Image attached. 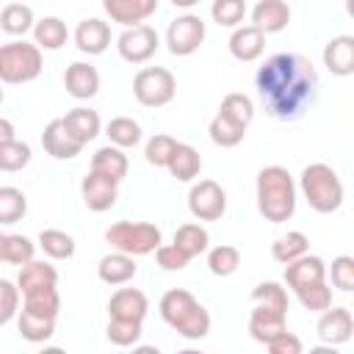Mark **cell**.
I'll return each mask as SVG.
<instances>
[{
	"mask_svg": "<svg viewBox=\"0 0 354 354\" xmlns=\"http://www.w3.org/2000/svg\"><path fill=\"white\" fill-rule=\"evenodd\" d=\"M254 86L266 113L277 122H296L307 113L318 94V72L301 53H277L254 75Z\"/></svg>",
	"mask_w": 354,
	"mask_h": 354,
	"instance_id": "6da1fadb",
	"label": "cell"
},
{
	"mask_svg": "<svg viewBox=\"0 0 354 354\" xmlns=\"http://www.w3.org/2000/svg\"><path fill=\"white\" fill-rule=\"evenodd\" d=\"M257 210L271 224H282L296 213V183L285 166L257 171Z\"/></svg>",
	"mask_w": 354,
	"mask_h": 354,
	"instance_id": "7a4b0ae2",
	"label": "cell"
},
{
	"mask_svg": "<svg viewBox=\"0 0 354 354\" xmlns=\"http://www.w3.org/2000/svg\"><path fill=\"white\" fill-rule=\"evenodd\" d=\"M160 318L185 340H202L210 332V315L199 299L185 288H171L158 301Z\"/></svg>",
	"mask_w": 354,
	"mask_h": 354,
	"instance_id": "3957f363",
	"label": "cell"
},
{
	"mask_svg": "<svg viewBox=\"0 0 354 354\" xmlns=\"http://www.w3.org/2000/svg\"><path fill=\"white\" fill-rule=\"evenodd\" d=\"M299 188H301L307 205L315 213H335L343 205V196H346L337 171L332 166H326V163L304 166L301 177H299Z\"/></svg>",
	"mask_w": 354,
	"mask_h": 354,
	"instance_id": "277c9868",
	"label": "cell"
},
{
	"mask_svg": "<svg viewBox=\"0 0 354 354\" xmlns=\"http://www.w3.org/2000/svg\"><path fill=\"white\" fill-rule=\"evenodd\" d=\"M41 66L44 58L36 44L25 39L0 44V83H11V86L30 83L41 75Z\"/></svg>",
	"mask_w": 354,
	"mask_h": 354,
	"instance_id": "5b68a950",
	"label": "cell"
},
{
	"mask_svg": "<svg viewBox=\"0 0 354 354\" xmlns=\"http://www.w3.org/2000/svg\"><path fill=\"white\" fill-rule=\"evenodd\" d=\"M160 227L149 224V221H116L105 230V241L116 249V252H124V254H133V257H141V254H149L160 246Z\"/></svg>",
	"mask_w": 354,
	"mask_h": 354,
	"instance_id": "8992f818",
	"label": "cell"
},
{
	"mask_svg": "<svg viewBox=\"0 0 354 354\" xmlns=\"http://www.w3.org/2000/svg\"><path fill=\"white\" fill-rule=\"evenodd\" d=\"M174 94H177V80L163 66H144L133 77V97L144 108H163L174 100Z\"/></svg>",
	"mask_w": 354,
	"mask_h": 354,
	"instance_id": "52a82bcc",
	"label": "cell"
},
{
	"mask_svg": "<svg viewBox=\"0 0 354 354\" xmlns=\"http://www.w3.org/2000/svg\"><path fill=\"white\" fill-rule=\"evenodd\" d=\"M205 19L199 14H180L166 28V47L171 55H194L205 41Z\"/></svg>",
	"mask_w": 354,
	"mask_h": 354,
	"instance_id": "ba28073f",
	"label": "cell"
},
{
	"mask_svg": "<svg viewBox=\"0 0 354 354\" xmlns=\"http://www.w3.org/2000/svg\"><path fill=\"white\" fill-rule=\"evenodd\" d=\"M160 47V39H158V30L152 25H133V28H124V33L116 39V50L122 55V61L127 64H147Z\"/></svg>",
	"mask_w": 354,
	"mask_h": 354,
	"instance_id": "9c48e42d",
	"label": "cell"
},
{
	"mask_svg": "<svg viewBox=\"0 0 354 354\" xmlns=\"http://www.w3.org/2000/svg\"><path fill=\"white\" fill-rule=\"evenodd\" d=\"M188 210L199 221H218L227 210V194L216 180H199L188 191Z\"/></svg>",
	"mask_w": 354,
	"mask_h": 354,
	"instance_id": "30bf717a",
	"label": "cell"
},
{
	"mask_svg": "<svg viewBox=\"0 0 354 354\" xmlns=\"http://www.w3.org/2000/svg\"><path fill=\"white\" fill-rule=\"evenodd\" d=\"M80 196L86 202L88 210L94 213H105L116 205V196H119V183L97 174V171H88L80 183Z\"/></svg>",
	"mask_w": 354,
	"mask_h": 354,
	"instance_id": "8fae6325",
	"label": "cell"
},
{
	"mask_svg": "<svg viewBox=\"0 0 354 354\" xmlns=\"http://www.w3.org/2000/svg\"><path fill=\"white\" fill-rule=\"evenodd\" d=\"M315 329H318L321 343H326V346H340V343H346V340L351 337V332H354L351 310H348V307H332V304H329V307L321 313Z\"/></svg>",
	"mask_w": 354,
	"mask_h": 354,
	"instance_id": "7c38bea8",
	"label": "cell"
},
{
	"mask_svg": "<svg viewBox=\"0 0 354 354\" xmlns=\"http://www.w3.org/2000/svg\"><path fill=\"white\" fill-rule=\"evenodd\" d=\"M102 8L113 22L133 28L147 22L158 11V0H102Z\"/></svg>",
	"mask_w": 354,
	"mask_h": 354,
	"instance_id": "4fadbf2b",
	"label": "cell"
},
{
	"mask_svg": "<svg viewBox=\"0 0 354 354\" xmlns=\"http://www.w3.org/2000/svg\"><path fill=\"white\" fill-rule=\"evenodd\" d=\"M266 50V33L257 30L254 25H238L230 36V53L241 64H252L263 55Z\"/></svg>",
	"mask_w": 354,
	"mask_h": 354,
	"instance_id": "5bb4252c",
	"label": "cell"
},
{
	"mask_svg": "<svg viewBox=\"0 0 354 354\" xmlns=\"http://www.w3.org/2000/svg\"><path fill=\"white\" fill-rule=\"evenodd\" d=\"M64 86L75 100H91L100 91V72L88 61H75L64 72Z\"/></svg>",
	"mask_w": 354,
	"mask_h": 354,
	"instance_id": "9a60e30c",
	"label": "cell"
},
{
	"mask_svg": "<svg viewBox=\"0 0 354 354\" xmlns=\"http://www.w3.org/2000/svg\"><path fill=\"white\" fill-rule=\"evenodd\" d=\"M61 124H64V130H66L77 144H83V147H86L88 141H94V138L100 136V130H102L100 113L91 111V108H83V105L66 111V116H61Z\"/></svg>",
	"mask_w": 354,
	"mask_h": 354,
	"instance_id": "2e32d148",
	"label": "cell"
},
{
	"mask_svg": "<svg viewBox=\"0 0 354 354\" xmlns=\"http://www.w3.org/2000/svg\"><path fill=\"white\" fill-rule=\"evenodd\" d=\"M321 279H326V266H324V260L318 254H307L304 252L301 257L285 263V285L290 290L304 288L310 282H321Z\"/></svg>",
	"mask_w": 354,
	"mask_h": 354,
	"instance_id": "e0dca14e",
	"label": "cell"
},
{
	"mask_svg": "<svg viewBox=\"0 0 354 354\" xmlns=\"http://www.w3.org/2000/svg\"><path fill=\"white\" fill-rule=\"evenodd\" d=\"M288 313L282 310H274V307H266V304H254L252 315H249V335L257 340V343H268L274 335L285 332L288 329Z\"/></svg>",
	"mask_w": 354,
	"mask_h": 354,
	"instance_id": "ac0fdd59",
	"label": "cell"
},
{
	"mask_svg": "<svg viewBox=\"0 0 354 354\" xmlns=\"http://www.w3.org/2000/svg\"><path fill=\"white\" fill-rule=\"evenodd\" d=\"M111 44V28L108 22L97 19V17H88L83 19L77 28H75V47L86 55H100L105 53Z\"/></svg>",
	"mask_w": 354,
	"mask_h": 354,
	"instance_id": "d6986e66",
	"label": "cell"
},
{
	"mask_svg": "<svg viewBox=\"0 0 354 354\" xmlns=\"http://www.w3.org/2000/svg\"><path fill=\"white\" fill-rule=\"evenodd\" d=\"M147 310H149V301L138 288H119L108 301L111 318H124V321H141L144 324Z\"/></svg>",
	"mask_w": 354,
	"mask_h": 354,
	"instance_id": "ffe728a7",
	"label": "cell"
},
{
	"mask_svg": "<svg viewBox=\"0 0 354 354\" xmlns=\"http://www.w3.org/2000/svg\"><path fill=\"white\" fill-rule=\"evenodd\" d=\"M324 66L337 77H348L354 72V36L343 33L329 39L324 47Z\"/></svg>",
	"mask_w": 354,
	"mask_h": 354,
	"instance_id": "44dd1931",
	"label": "cell"
},
{
	"mask_svg": "<svg viewBox=\"0 0 354 354\" xmlns=\"http://www.w3.org/2000/svg\"><path fill=\"white\" fill-rule=\"evenodd\" d=\"M288 22H290V8L285 0H257V6L252 8V25L266 36L285 30Z\"/></svg>",
	"mask_w": 354,
	"mask_h": 354,
	"instance_id": "7402d4cb",
	"label": "cell"
},
{
	"mask_svg": "<svg viewBox=\"0 0 354 354\" xmlns=\"http://www.w3.org/2000/svg\"><path fill=\"white\" fill-rule=\"evenodd\" d=\"M41 147H44V152L53 155L55 160H72V158H77V155L83 152V144H77V141L64 130L61 119H53V122L44 127V133H41Z\"/></svg>",
	"mask_w": 354,
	"mask_h": 354,
	"instance_id": "603a6c76",
	"label": "cell"
},
{
	"mask_svg": "<svg viewBox=\"0 0 354 354\" xmlns=\"http://www.w3.org/2000/svg\"><path fill=\"white\" fill-rule=\"evenodd\" d=\"M136 271H138V266H136L133 254H124V252H116V249L111 254H105L97 266V277L105 285H124L136 277Z\"/></svg>",
	"mask_w": 354,
	"mask_h": 354,
	"instance_id": "cb8c5ba5",
	"label": "cell"
},
{
	"mask_svg": "<svg viewBox=\"0 0 354 354\" xmlns=\"http://www.w3.org/2000/svg\"><path fill=\"white\" fill-rule=\"evenodd\" d=\"M166 169H169V174H171L174 180L191 183V180L202 171V158H199V152H196L191 144H180V141H177L174 149H171V155H169Z\"/></svg>",
	"mask_w": 354,
	"mask_h": 354,
	"instance_id": "d4e9b609",
	"label": "cell"
},
{
	"mask_svg": "<svg viewBox=\"0 0 354 354\" xmlns=\"http://www.w3.org/2000/svg\"><path fill=\"white\" fill-rule=\"evenodd\" d=\"M91 171L113 180V183H122L124 174H127V155L124 149L108 144V147H100L94 155H91Z\"/></svg>",
	"mask_w": 354,
	"mask_h": 354,
	"instance_id": "484cf974",
	"label": "cell"
},
{
	"mask_svg": "<svg viewBox=\"0 0 354 354\" xmlns=\"http://www.w3.org/2000/svg\"><path fill=\"white\" fill-rule=\"evenodd\" d=\"M44 285H58L55 266H50L47 260H28L25 266H19V274H17L19 293H28V290L44 288Z\"/></svg>",
	"mask_w": 354,
	"mask_h": 354,
	"instance_id": "4316f807",
	"label": "cell"
},
{
	"mask_svg": "<svg viewBox=\"0 0 354 354\" xmlns=\"http://www.w3.org/2000/svg\"><path fill=\"white\" fill-rule=\"evenodd\" d=\"M33 44L39 50H61L69 39V30H66V22L61 17H44V19H36L33 22Z\"/></svg>",
	"mask_w": 354,
	"mask_h": 354,
	"instance_id": "83f0119b",
	"label": "cell"
},
{
	"mask_svg": "<svg viewBox=\"0 0 354 354\" xmlns=\"http://www.w3.org/2000/svg\"><path fill=\"white\" fill-rule=\"evenodd\" d=\"M188 260L199 257L202 252H207V243H210V235L202 224L196 221H188V224H180L177 232H174V241H171Z\"/></svg>",
	"mask_w": 354,
	"mask_h": 354,
	"instance_id": "f1b7e54d",
	"label": "cell"
},
{
	"mask_svg": "<svg viewBox=\"0 0 354 354\" xmlns=\"http://www.w3.org/2000/svg\"><path fill=\"white\" fill-rule=\"evenodd\" d=\"M22 310L33 313V315H44V318H58L61 313V296L55 290V285H44V288H33L28 293H22Z\"/></svg>",
	"mask_w": 354,
	"mask_h": 354,
	"instance_id": "f546056e",
	"label": "cell"
},
{
	"mask_svg": "<svg viewBox=\"0 0 354 354\" xmlns=\"http://www.w3.org/2000/svg\"><path fill=\"white\" fill-rule=\"evenodd\" d=\"M105 136H108V141L113 144V147H119V149H130V147H136V144H141V124L136 122V119H130V116H113L108 124H105Z\"/></svg>",
	"mask_w": 354,
	"mask_h": 354,
	"instance_id": "4dcf8cb0",
	"label": "cell"
},
{
	"mask_svg": "<svg viewBox=\"0 0 354 354\" xmlns=\"http://www.w3.org/2000/svg\"><path fill=\"white\" fill-rule=\"evenodd\" d=\"M33 22H36L33 8L25 3H8L0 11V28L8 36H25L28 30H33Z\"/></svg>",
	"mask_w": 354,
	"mask_h": 354,
	"instance_id": "1f68e13d",
	"label": "cell"
},
{
	"mask_svg": "<svg viewBox=\"0 0 354 354\" xmlns=\"http://www.w3.org/2000/svg\"><path fill=\"white\" fill-rule=\"evenodd\" d=\"M17 329L28 343H44L53 337L55 332V318H44V315H33L28 310H19L17 318Z\"/></svg>",
	"mask_w": 354,
	"mask_h": 354,
	"instance_id": "d6a6232c",
	"label": "cell"
},
{
	"mask_svg": "<svg viewBox=\"0 0 354 354\" xmlns=\"http://www.w3.org/2000/svg\"><path fill=\"white\" fill-rule=\"evenodd\" d=\"M207 133H210V141H213L216 147L230 149V147H238V144L243 141L246 127H243V124H238V122H232V119H227L224 113H216V116L210 119Z\"/></svg>",
	"mask_w": 354,
	"mask_h": 354,
	"instance_id": "836d02e7",
	"label": "cell"
},
{
	"mask_svg": "<svg viewBox=\"0 0 354 354\" xmlns=\"http://www.w3.org/2000/svg\"><path fill=\"white\" fill-rule=\"evenodd\" d=\"M307 246H310V241H307V235L304 232H299V230H290V232H285V235H279L274 243H271V257L277 260V263H290V260H296V257H301L304 252H307Z\"/></svg>",
	"mask_w": 354,
	"mask_h": 354,
	"instance_id": "e575fe53",
	"label": "cell"
},
{
	"mask_svg": "<svg viewBox=\"0 0 354 354\" xmlns=\"http://www.w3.org/2000/svg\"><path fill=\"white\" fill-rule=\"evenodd\" d=\"M39 246L53 260H69L75 254V238L64 230H41L39 232Z\"/></svg>",
	"mask_w": 354,
	"mask_h": 354,
	"instance_id": "d590c367",
	"label": "cell"
},
{
	"mask_svg": "<svg viewBox=\"0 0 354 354\" xmlns=\"http://www.w3.org/2000/svg\"><path fill=\"white\" fill-rule=\"evenodd\" d=\"M238 266H241V252L230 243H218L207 252V268L213 277H230L238 271Z\"/></svg>",
	"mask_w": 354,
	"mask_h": 354,
	"instance_id": "8d00e7d4",
	"label": "cell"
},
{
	"mask_svg": "<svg viewBox=\"0 0 354 354\" xmlns=\"http://www.w3.org/2000/svg\"><path fill=\"white\" fill-rule=\"evenodd\" d=\"M28 213V199L14 185H0V224H17Z\"/></svg>",
	"mask_w": 354,
	"mask_h": 354,
	"instance_id": "74e56055",
	"label": "cell"
},
{
	"mask_svg": "<svg viewBox=\"0 0 354 354\" xmlns=\"http://www.w3.org/2000/svg\"><path fill=\"white\" fill-rule=\"evenodd\" d=\"M293 293H296V299L301 301V307L310 310V313H324V310L332 304V288L326 285V279L310 282V285H304V288H296Z\"/></svg>",
	"mask_w": 354,
	"mask_h": 354,
	"instance_id": "f35d334b",
	"label": "cell"
},
{
	"mask_svg": "<svg viewBox=\"0 0 354 354\" xmlns=\"http://www.w3.org/2000/svg\"><path fill=\"white\" fill-rule=\"evenodd\" d=\"M218 113H224L227 119H232V122L249 127V122H252V116H254V105H252V100H249L246 94H241V91H230V94L221 100Z\"/></svg>",
	"mask_w": 354,
	"mask_h": 354,
	"instance_id": "ab89813d",
	"label": "cell"
},
{
	"mask_svg": "<svg viewBox=\"0 0 354 354\" xmlns=\"http://www.w3.org/2000/svg\"><path fill=\"white\" fill-rule=\"evenodd\" d=\"M210 17L221 28H238L246 17V0H213Z\"/></svg>",
	"mask_w": 354,
	"mask_h": 354,
	"instance_id": "60d3db41",
	"label": "cell"
},
{
	"mask_svg": "<svg viewBox=\"0 0 354 354\" xmlns=\"http://www.w3.org/2000/svg\"><path fill=\"white\" fill-rule=\"evenodd\" d=\"M105 337L113 343V346H136L138 337H141V321H124V318H111L108 326H105Z\"/></svg>",
	"mask_w": 354,
	"mask_h": 354,
	"instance_id": "b9f144b4",
	"label": "cell"
},
{
	"mask_svg": "<svg viewBox=\"0 0 354 354\" xmlns=\"http://www.w3.org/2000/svg\"><path fill=\"white\" fill-rule=\"evenodd\" d=\"M30 163V147L25 141L0 144V171H22Z\"/></svg>",
	"mask_w": 354,
	"mask_h": 354,
	"instance_id": "7bdbcfd3",
	"label": "cell"
},
{
	"mask_svg": "<svg viewBox=\"0 0 354 354\" xmlns=\"http://www.w3.org/2000/svg\"><path fill=\"white\" fill-rule=\"evenodd\" d=\"M174 144H177V138H171V136H166V133H155V136L147 141V147H144L147 163L155 166V169H166Z\"/></svg>",
	"mask_w": 354,
	"mask_h": 354,
	"instance_id": "ee69618b",
	"label": "cell"
},
{
	"mask_svg": "<svg viewBox=\"0 0 354 354\" xmlns=\"http://www.w3.org/2000/svg\"><path fill=\"white\" fill-rule=\"evenodd\" d=\"M36 254V243L25 235H6V246H3V260L11 266H25L28 260H33Z\"/></svg>",
	"mask_w": 354,
	"mask_h": 354,
	"instance_id": "f6af8a7d",
	"label": "cell"
},
{
	"mask_svg": "<svg viewBox=\"0 0 354 354\" xmlns=\"http://www.w3.org/2000/svg\"><path fill=\"white\" fill-rule=\"evenodd\" d=\"M252 301H254V304H266V307H274V310L288 313V290H285L279 282H260V285H254V290H252Z\"/></svg>",
	"mask_w": 354,
	"mask_h": 354,
	"instance_id": "bcb514c9",
	"label": "cell"
},
{
	"mask_svg": "<svg viewBox=\"0 0 354 354\" xmlns=\"http://www.w3.org/2000/svg\"><path fill=\"white\" fill-rule=\"evenodd\" d=\"M332 285L343 293L354 290V257L340 254V257L332 260Z\"/></svg>",
	"mask_w": 354,
	"mask_h": 354,
	"instance_id": "7dc6e473",
	"label": "cell"
},
{
	"mask_svg": "<svg viewBox=\"0 0 354 354\" xmlns=\"http://www.w3.org/2000/svg\"><path fill=\"white\" fill-rule=\"evenodd\" d=\"M19 313V288L8 279H0V326Z\"/></svg>",
	"mask_w": 354,
	"mask_h": 354,
	"instance_id": "c3c4849f",
	"label": "cell"
},
{
	"mask_svg": "<svg viewBox=\"0 0 354 354\" xmlns=\"http://www.w3.org/2000/svg\"><path fill=\"white\" fill-rule=\"evenodd\" d=\"M155 260L163 271H183L188 266V257L174 246V243H160L155 249Z\"/></svg>",
	"mask_w": 354,
	"mask_h": 354,
	"instance_id": "681fc988",
	"label": "cell"
},
{
	"mask_svg": "<svg viewBox=\"0 0 354 354\" xmlns=\"http://www.w3.org/2000/svg\"><path fill=\"white\" fill-rule=\"evenodd\" d=\"M266 348L271 351V354H301V340L293 335V332H279V335H274L268 343H266Z\"/></svg>",
	"mask_w": 354,
	"mask_h": 354,
	"instance_id": "f907efd6",
	"label": "cell"
},
{
	"mask_svg": "<svg viewBox=\"0 0 354 354\" xmlns=\"http://www.w3.org/2000/svg\"><path fill=\"white\" fill-rule=\"evenodd\" d=\"M14 138H17L14 124H11L8 119H3V116H0V144H8V141H14Z\"/></svg>",
	"mask_w": 354,
	"mask_h": 354,
	"instance_id": "816d5d0a",
	"label": "cell"
},
{
	"mask_svg": "<svg viewBox=\"0 0 354 354\" xmlns=\"http://www.w3.org/2000/svg\"><path fill=\"white\" fill-rule=\"evenodd\" d=\"M199 0H171V6H177V8H194Z\"/></svg>",
	"mask_w": 354,
	"mask_h": 354,
	"instance_id": "f5cc1de1",
	"label": "cell"
},
{
	"mask_svg": "<svg viewBox=\"0 0 354 354\" xmlns=\"http://www.w3.org/2000/svg\"><path fill=\"white\" fill-rule=\"evenodd\" d=\"M3 246H6V235L0 232V260H3Z\"/></svg>",
	"mask_w": 354,
	"mask_h": 354,
	"instance_id": "db71d44e",
	"label": "cell"
},
{
	"mask_svg": "<svg viewBox=\"0 0 354 354\" xmlns=\"http://www.w3.org/2000/svg\"><path fill=\"white\" fill-rule=\"evenodd\" d=\"M0 105H3V86H0Z\"/></svg>",
	"mask_w": 354,
	"mask_h": 354,
	"instance_id": "11a10c76",
	"label": "cell"
}]
</instances>
